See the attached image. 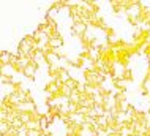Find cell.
Here are the masks:
<instances>
[{
	"label": "cell",
	"instance_id": "3957f363",
	"mask_svg": "<svg viewBox=\"0 0 150 136\" xmlns=\"http://www.w3.org/2000/svg\"><path fill=\"white\" fill-rule=\"evenodd\" d=\"M38 71H40V67H38V65H35L33 62H32V63H30L25 70H24L22 73H24V76L29 78V79H35V78L38 76Z\"/></svg>",
	"mask_w": 150,
	"mask_h": 136
},
{
	"label": "cell",
	"instance_id": "9a60e30c",
	"mask_svg": "<svg viewBox=\"0 0 150 136\" xmlns=\"http://www.w3.org/2000/svg\"><path fill=\"white\" fill-rule=\"evenodd\" d=\"M18 136H29V130H27V127L24 125L22 128L18 130Z\"/></svg>",
	"mask_w": 150,
	"mask_h": 136
},
{
	"label": "cell",
	"instance_id": "277c9868",
	"mask_svg": "<svg viewBox=\"0 0 150 136\" xmlns=\"http://www.w3.org/2000/svg\"><path fill=\"white\" fill-rule=\"evenodd\" d=\"M0 68H2V75L10 78V79H13V78L18 75V70H16V67H13L11 63L8 65H0Z\"/></svg>",
	"mask_w": 150,
	"mask_h": 136
},
{
	"label": "cell",
	"instance_id": "5bb4252c",
	"mask_svg": "<svg viewBox=\"0 0 150 136\" xmlns=\"http://www.w3.org/2000/svg\"><path fill=\"white\" fill-rule=\"evenodd\" d=\"M11 125L8 122H2V125H0V131H2V136L3 135H8V131H10Z\"/></svg>",
	"mask_w": 150,
	"mask_h": 136
},
{
	"label": "cell",
	"instance_id": "7c38bea8",
	"mask_svg": "<svg viewBox=\"0 0 150 136\" xmlns=\"http://www.w3.org/2000/svg\"><path fill=\"white\" fill-rule=\"evenodd\" d=\"M11 57H13V54L8 51H3L2 52V57H0V65H8L11 63Z\"/></svg>",
	"mask_w": 150,
	"mask_h": 136
},
{
	"label": "cell",
	"instance_id": "ac0fdd59",
	"mask_svg": "<svg viewBox=\"0 0 150 136\" xmlns=\"http://www.w3.org/2000/svg\"><path fill=\"white\" fill-rule=\"evenodd\" d=\"M149 111H150V109H149Z\"/></svg>",
	"mask_w": 150,
	"mask_h": 136
},
{
	"label": "cell",
	"instance_id": "52a82bcc",
	"mask_svg": "<svg viewBox=\"0 0 150 136\" xmlns=\"http://www.w3.org/2000/svg\"><path fill=\"white\" fill-rule=\"evenodd\" d=\"M49 48H51V51L63 48V38H62V35H60V36H54V38H49Z\"/></svg>",
	"mask_w": 150,
	"mask_h": 136
},
{
	"label": "cell",
	"instance_id": "7a4b0ae2",
	"mask_svg": "<svg viewBox=\"0 0 150 136\" xmlns=\"http://www.w3.org/2000/svg\"><path fill=\"white\" fill-rule=\"evenodd\" d=\"M19 113H35L36 111V103L35 101H25V103H21L19 106H14Z\"/></svg>",
	"mask_w": 150,
	"mask_h": 136
},
{
	"label": "cell",
	"instance_id": "6da1fadb",
	"mask_svg": "<svg viewBox=\"0 0 150 136\" xmlns=\"http://www.w3.org/2000/svg\"><path fill=\"white\" fill-rule=\"evenodd\" d=\"M84 79L88 85H93V87H98V85L103 84V81L106 79V75H103V73L96 71V70H93V71H87L86 76H84Z\"/></svg>",
	"mask_w": 150,
	"mask_h": 136
},
{
	"label": "cell",
	"instance_id": "8992f818",
	"mask_svg": "<svg viewBox=\"0 0 150 136\" xmlns=\"http://www.w3.org/2000/svg\"><path fill=\"white\" fill-rule=\"evenodd\" d=\"M79 106H81V108L92 109L93 106H95V101H93V98H92V97H88L87 93H84L82 98H81V101H79Z\"/></svg>",
	"mask_w": 150,
	"mask_h": 136
},
{
	"label": "cell",
	"instance_id": "4fadbf2b",
	"mask_svg": "<svg viewBox=\"0 0 150 136\" xmlns=\"http://www.w3.org/2000/svg\"><path fill=\"white\" fill-rule=\"evenodd\" d=\"M27 130L29 131H33V130H41V123H40V120H30L29 123H27Z\"/></svg>",
	"mask_w": 150,
	"mask_h": 136
},
{
	"label": "cell",
	"instance_id": "e0dca14e",
	"mask_svg": "<svg viewBox=\"0 0 150 136\" xmlns=\"http://www.w3.org/2000/svg\"><path fill=\"white\" fill-rule=\"evenodd\" d=\"M145 136H150V133H149V135H145Z\"/></svg>",
	"mask_w": 150,
	"mask_h": 136
},
{
	"label": "cell",
	"instance_id": "ba28073f",
	"mask_svg": "<svg viewBox=\"0 0 150 136\" xmlns=\"http://www.w3.org/2000/svg\"><path fill=\"white\" fill-rule=\"evenodd\" d=\"M59 62H60V57L57 56V54H55V52H47V54H46V63L47 65H51V67H52V65H59Z\"/></svg>",
	"mask_w": 150,
	"mask_h": 136
},
{
	"label": "cell",
	"instance_id": "5b68a950",
	"mask_svg": "<svg viewBox=\"0 0 150 136\" xmlns=\"http://www.w3.org/2000/svg\"><path fill=\"white\" fill-rule=\"evenodd\" d=\"M79 136H96V130L93 128V125H88V123H84L79 130Z\"/></svg>",
	"mask_w": 150,
	"mask_h": 136
},
{
	"label": "cell",
	"instance_id": "9c48e42d",
	"mask_svg": "<svg viewBox=\"0 0 150 136\" xmlns=\"http://www.w3.org/2000/svg\"><path fill=\"white\" fill-rule=\"evenodd\" d=\"M60 89H62V85H59L57 82H51V84L47 85L44 90H47V92L52 93L54 97H59V95H60Z\"/></svg>",
	"mask_w": 150,
	"mask_h": 136
},
{
	"label": "cell",
	"instance_id": "2e32d148",
	"mask_svg": "<svg viewBox=\"0 0 150 136\" xmlns=\"http://www.w3.org/2000/svg\"><path fill=\"white\" fill-rule=\"evenodd\" d=\"M147 76H150V70H149V71H147Z\"/></svg>",
	"mask_w": 150,
	"mask_h": 136
},
{
	"label": "cell",
	"instance_id": "30bf717a",
	"mask_svg": "<svg viewBox=\"0 0 150 136\" xmlns=\"http://www.w3.org/2000/svg\"><path fill=\"white\" fill-rule=\"evenodd\" d=\"M108 43L111 44V46H119V44H122V41H120V36L114 32V33L108 35Z\"/></svg>",
	"mask_w": 150,
	"mask_h": 136
},
{
	"label": "cell",
	"instance_id": "8fae6325",
	"mask_svg": "<svg viewBox=\"0 0 150 136\" xmlns=\"http://www.w3.org/2000/svg\"><path fill=\"white\" fill-rule=\"evenodd\" d=\"M81 98H82V93H79L78 90H73L71 95L68 97V100H70V103H74V105H79Z\"/></svg>",
	"mask_w": 150,
	"mask_h": 136
}]
</instances>
